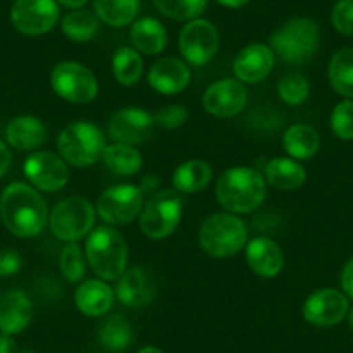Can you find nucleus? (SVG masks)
Instances as JSON below:
<instances>
[{
  "mask_svg": "<svg viewBox=\"0 0 353 353\" xmlns=\"http://www.w3.org/2000/svg\"><path fill=\"white\" fill-rule=\"evenodd\" d=\"M246 261L250 269L260 277H276L284 267V253L276 241L256 237L246 248Z\"/></svg>",
  "mask_w": 353,
  "mask_h": 353,
  "instance_id": "nucleus-21",
  "label": "nucleus"
},
{
  "mask_svg": "<svg viewBox=\"0 0 353 353\" xmlns=\"http://www.w3.org/2000/svg\"><path fill=\"white\" fill-rule=\"evenodd\" d=\"M88 0H59V4H63L64 8L70 9H80L87 4Z\"/></svg>",
  "mask_w": 353,
  "mask_h": 353,
  "instance_id": "nucleus-46",
  "label": "nucleus"
},
{
  "mask_svg": "<svg viewBox=\"0 0 353 353\" xmlns=\"http://www.w3.org/2000/svg\"><path fill=\"white\" fill-rule=\"evenodd\" d=\"M348 314V298L336 290H321L312 293L303 305L305 321L317 327L339 324Z\"/></svg>",
  "mask_w": 353,
  "mask_h": 353,
  "instance_id": "nucleus-14",
  "label": "nucleus"
},
{
  "mask_svg": "<svg viewBox=\"0 0 353 353\" xmlns=\"http://www.w3.org/2000/svg\"><path fill=\"white\" fill-rule=\"evenodd\" d=\"M331 128L343 141L353 139V101H343L332 110Z\"/></svg>",
  "mask_w": 353,
  "mask_h": 353,
  "instance_id": "nucleus-37",
  "label": "nucleus"
},
{
  "mask_svg": "<svg viewBox=\"0 0 353 353\" xmlns=\"http://www.w3.org/2000/svg\"><path fill=\"white\" fill-rule=\"evenodd\" d=\"M61 28L64 35L70 37L73 42H88L99 32V18L94 12L78 9L64 16Z\"/></svg>",
  "mask_w": 353,
  "mask_h": 353,
  "instance_id": "nucleus-32",
  "label": "nucleus"
},
{
  "mask_svg": "<svg viewBox=\"0 0 353 353\" xmlns=\"http://www.w3.org/2000/svg\"><path fill=\"white\" fill-rule=\"evenodd\" d=\"M277 92L281 99L290 106H300L308 99L310 94V81L300 73L284 74L277 85Z\"/></svg>",
  "mask_w": 353,
  "mask_h": 353,
  "instance_id": "nucleus-35",
  "label": "nucleus"
},
{
  "mask_svg": "<svg viewBox=\"0 0 353 353\" xmlns=\"http://www.w3.org/2000/svg\"><path fill=\"white\" fill-rule=\"evenodd\" d=\"M134 331L123 315H111L99 329V343L110 352H123L130 346Z\"/></svg>",
  "mask_w": 353,
  "mask_h": 353,
  "instance_id": "nucleus-30",
  "label": "nucleus"
},
{
  "mask_svg": "<svg viewBox=\"0 0 353 353\" xmlns=\"http://www.w3.org/2000/svg\"><path fill=\"white\" fill-rule=\"evenodd\" d=\"M248 92L237 80H220L210 85L203 96V106L216 118H232L244 110Z\"/></svg>",
  "mask_w": 353,
  "mask_h": 353,
  "instance_id": "nucleus-16",
  "label": "nucleus"
},
{
  "mask_svg": "<svg viewBox=\"0 0 353 353\" xmlns=\"http://www.w3.org/2000/svg\"><path fill=\"white\" fill-rule=\"evenodd\" d=\"M11 21L23 35H43L59 21V8L56 0H16Z\"/></svg>",
  "mask_w": 353,
  "mask_h": 353,
  "instance_id": "nucleus-12",
  "label": "nucleus"
},
{
  "mask_svg": "<svg viewBox=\"0 0 353 353\" xmlns=\"http://www.w3.org/2000/svg\"><path fill=\"white\" fill-rule=\"evenodd\" d=\"M182 216V198L172 189L158 191L144 203L141 212V230L151 239H165L176 229Z\"/></svg>",
  "mask_w": 353,
  "mask_h": 353,
  "instance_id": "nucleus-7",
  "label": "nucleus"
},
{
  "mask_svg": "<svg viewBox=\"0 0 353 353\" xmlns=\"http://www.w3.org/2000/svg\"><path fill=\"white\" fill-rule=\"evenodd\" d=\"M130 39L135 49L148 56H156L166 47V30L158 19L142 18L132 25Z\"/></svg>",
  "mask_w": 353,
  "mask_h": 353,
  "instance_id": "nucleus-25",
  "label": "nucleus"
},
{
  "mask_svg": "<svg viewBox=\"0 0 353 353\" xmlns=\"http://www.w3.org/2000/svg\"><path fill=\"white\" fill-rule=\"evenodd\" d=\"M21 269V256L12 250L0 251V277L14 276Z\"/></svg>",
  "mask_w": 353,
  "mask_h": 353,
  "instance_id": "nucleus-40",
  "label": "nucleus"
},
{
  "mask_svg": "<svg viewBox=\"0 0 353 353\" xmlns=\"http://www.w3.org/2000/svg\"><path fill=\"white\" fill-rule=\"evenodd\" d=\"M161 14L176 21H192L206 8L208 0H152Z\"/></svg>",
  "mask_w": 353,
  "mask_h": 353,
  "instance_id": "nucleus-34",
  "label": "nucleus"
},
{
  "mask_svg": "<svg viewBox=\"0 0 353 353\" xmlns=\"http://www.w3.org/2000/svg\"><path fill=\"white\" fill-rule=\"evenodd\" d=\"M185 121H188V110L184 106H176V104L163 108L154 114V125H159L166 130L181 128Z\"/></svg>",
  "mask_w": 353,
  "mask_h": 353,
  "instance_id": "nucleus-39",
  "label": "nucleus"
},
{
  "mask_svg": "<svg viewBox=\"0 0 353 353\" xmlns=\"http://www.w3.org/2000/svg\"><path fill=\"white\" fill-rule=\"evenodd\" d=\"M59 267L64 279L70 281V283H78V281L83 279L87 265H85L83 253H81L80 246L77 243H70L68 246L63 248L59 258Z\"/></svg>",
  "mask_w": 353,
  "mask_h": 353,
  "instance_id": "nucleus-36",
  "label": "nucleus"
},
{
  "mask_svg": "<svg viewBox=\"0 0 353 353\" xmlns=\"http://www.w3.org/2000/svg\"><path fill=\"white\" fill-rule=\"evenodd\" d=\"M148 80L156 92L172 96V94L182 92L188 87L191 81V71L184 61L175 59V57H165L152 64Z\"/></svg>",
  "mask_w": 353,
  "mask_h": 353,
  "instance_id": "nucleus-19",
  "label": "nucleus"
},
{
  "mask_svg": "<svg viewBox=\"0 0 353 353\" xmlns=\"http://www.w3.org/2000/svg\"><path fill=\"white\" fill-rule=\"evenodd\" d=\"M85 250L88 263L103 281H118L127 269V243L113 227H99L90 232Z\"/></svg>",
  "mask_w": 353,
  "mask_h": 353,
  "instance_id": "nucleus-3",
  "label": "nucleus"
},
{
  "mask_svg": "<svg viewBox=\"0 0 353 353\" xmlns=\"http://www.w3.org/2000/svg\"><path fill=\"white\" fill-rule=\"evenodd\" d=\"M265 181L279 191H294L305 184L307 172L294 159L274 158L265 166Z\"/></svg>",
  "mask_w": 353,
  "mask_h": 353,
  "instance_id": "nucleus-24",
  "label": "nucleus"
},
{
  "mask_svg": "<svg viewBox=\"0 0 353 353\" xmlns=\"http://www.w3.org/2000/svg\"><path fill=\"white\" fill-rule=\"evenodd\" d=\"M23 170H25L28 181L40 191H59L70 181V170H68L66 163L54 152H35L26 159Z\"/></svg>",
  "mask_w": 353,
  "mask_h": 353,
  "instance_id": "nucleus-13",
  "label": "nucleus"
},
{
  "mask_svg": "<svg viewBox=\"0 0 353 353\" xmlns=\"http://www.w3.org/2000/svg\"><path fill=\"white\" fill-rule=\"evenodd\" d=\"M0 353H18V346L11 334H0Z\"/></svg>",
  "mask_w": 353,
  "mask_h": 353,
  "instance_id": "nucleus-43",
  "label": "nucleus"
},
{
  "mask_svg": "<svg viewBox=\"0 0 353 353\" xmlns=\"http://www.w3.org/2000/svg\"><path fill=\"white\" fill-rule=\"evenodd\" d=\"M331 19L341 35L353 37V0H339L332 9Z\"/></svg>",
  "mask_w": 353,
  "mask_h": 353,
  "instance_id": "nucleus-38",
  "label": "nucleus"
},
{
  "mask_svg": "<svg viewBox=\"0 0 353 353\" xmlns=\"http://www.w3.org/2000/svg\"><path fill=\"white\" fill-rule=\"evenodd\" d=\"M274 68V52L269 46L251 43L237 54L234 61V73L244 83H258L269 77Z\"/></svg>",
  "mask_w": 353,
  "mask_h": 353,
  "instance_id": "nucleus-18",
  "label": "nucleus"
},
{
  "mask_svg": "<svg viewBox=\"0 0 353 353\" xmlns=\"http://www.w3.org/2000/svg\"><path fill=\"white\" fill-rule=\"evenodd\" d=\"M216 199L230 213H250L263 203L267 189L260 172L246 166L229 168L216 182Z\"/></svg>",
  "mask_w": 353,
  "mask_h": 353,
  "instance_id": "nucleus-2",
  "label": "nucleus"
},
{
  "mask_svg": "<svg viewBox=\"0 0 353 353\" xmlns=\"http://www.w3.org/2000/svg\"><path fill=\"white\" fill-rule=\"evenodd\" d=\"M96 212L85 198H68L52 210L49 216L54 236L66 243H77L94 227Z\"/></svg>",
  "mask_w": 353,
  "mask_h": 353,
  "instance_id": "nucleus-8",
  "label": "nucleus"
},
{
  "mask_svg": "<svg viewBox=\"0 0 353 353\" xmlns=\"http://www.w3.org/2000/svg\"><path fill=\"white\" fill-rule=\"evenodd\" d=\"M33 317V305L21 290H11L0 296V331L18 334L25 331Z\"/></svg>",
  "mask_w": 353,
  "mask_h": 353,
  "instance_id": "nucleus-20",
  "label": "nucleus"
},
{
  "mask_svg": "<svg viewBox=\"0 0 353 353\" xmlns=\"http://www.w3.org/2000/svg\"><path fill=\"white\" fill-rule=\"evenodd\" d=\"M114 293L103 279H90L74 291V305L87 317H101L113 307Z\"/></svg>",
  "mask_w": 353,
  "mask_h": 353,
  "instance_id": "nucleus-22",
  "label": "nucleus"
},
{
  "mask_svg": "<svg viewBox=\"0 0 353 353\" xmlns=\"http://www.w3.org/2000/svg\"><path fill=\"white\" fill-rule=\"evenodd\" d=\"M220 6H223V8H230V9H239L243 8V6H246L250 0H216Z\"/></svg>",
  "mask_w": 353,
  "mask_h": 353,
  "instance_id": "nucleus-45",
  "label": "nucleus"
},
{
  "mask_svg": "<svg viewBox=\"0 0 353 353\" xmlns=\"http://www.w3.org/2000/svg\"><path fill=\"white\" fill-rule=\"evenodd\" d=\"M11 161H12L11 151H9V148L4 144V142L0 141V179L8 173L9 166H11Z\"/></svg>",
  "mask_w": 353,
  "mask_h": 353,
  "instance_id": "nucleus-42",
  "label": "nucleus"
},
{
  "mask_svg": "<svg viewBox=\"0 0 353 353\" xmlns=\"http://www.w3.org/2000/svg\"><path fill=\"white\" fill-rule=\"evenodd\" d=\"M144 71V64H142V57L135 49L130 47H121L117 50L113 57V73L114 78L120 81L121 85H135L142 77Z\"/></svg>",
  "mask_w": 353,
  "mask_h": 353,
  "instance_id": "nucleus-33",
  "label": "nucleus"
},
{
  "mask_svg": "<svg viewBox=\"0 0 353 353\" xmlns=\"http://www.w3.org/2000/svg\"><path fill=\"white\" fill-rule=\"evenodd\" d=\"M341 288L346 296L353 300V258L345 265V269H343Z\"/></svg>",
  "mask_w": 353,
  "mask_h": 353,
  "instance_id": "nucleus-41",
  "label": "nucleus"
},
{
  "mask_svg": "<svg viewBox=\"0 0 353 353\" xmlns=\"http://www.w3.org/2000/svg\"><path fill=\"white\" fill-rule=\"evenodd\" d=\"M248 239V227L232 213H215L201 223L199 246L215 258H229L243 250Z\"/></svg>",
  "mask_w": 353,
  "mask_h": 353,
  "instance_id": "nucleus-5",
  "label": "nucleus"
},
{
  "mask_svg": "<svg viewBox=\"0 0 353 353\" xmlns=\"http://www.w3.org/2000/svg\"><path fill=\"white\" fill-rule=\"evenodd\" d=\"M139 353H163V352L159 348H156V346H145V348L139 350Z\"/></svg>",
  "mask_w": 353,
  "mask_h": 353,
  "instance_id": "nucleus-47",
  "label": "nucleus"
},
{
  "mask_svg": "<svg viewBox=\"0 0 353 353\" xmlns=\"http://www.w3.org/2000/svg\"><path fill=\"white\" fill-rule=\"evenodd\" d=\"M179 47L189 64L203 66V64L210 63L219 52V30L206 19H192L182 28L181 37H179Z\"/></svg>",
  "mask_w": 353,
  "mask_h": 353,
  "instance_id": "nucleus-11",
  "label": "nucleus"
},
{
  "mask_svg": "<svg viewBox=\"0 0 353 353\" xmlns=\"http://www.w3.org/2000/svg\"><path fill=\"white\" fill-rule=\"evenodd\" d=\"M321 42L317 23L308 18H294L281 26L272 37L270 46L277 56L290 64H303L314 57Z\"/></svg>",
  "mask_w": 353,
  "mask_h": 353,
  "instance_id": "nucleus-4",
  "label": "nucleus"
},
{
  "mask_svg": "<svg viewBox=\"0 0 353 353\" xmlns=\"http://www.w3.org/2000/svg\"><path fill=\"white\" fill-rule=\"evenodd\" d=\"M154 127V117L148 111L137 108L117 111L108 125V134L114 142L120 144H142L148 141Z\"/></svg>",
  "mask_w": 353,
  "mask_h": 353,
  "instance_id": "nucleus-15",
  "label": "nucleus"
},
{
  "mask_svg": "<svg viewBox=\"0 0 353 353\" xmlns=\"http://www.w3.org/2000/svg\"><path fill=\"white\" fill-rule=\"evenodd\" d=\"M114 296L130 308H142L151 303L156 296V281L151 276V272L144 267H130L125 269L121 277L118 279L117 291Z\"/></svg>",
  "mask_w": 353,
  "mask_h": 353,
  "instance_id": "nucleus-17",
  "label": "nucleus"
},
{
  "mask_svg": "<svg viewBox=\"0 0 353 353\" xmlns=\"http://www.w3.org/2000/svg\"><path fill=\"white\" fill-rule=\"evenodd\" d=\"M54 92L74 104H87L97 97V78L87 66L74 61L59 63L50 74Z\"/></svg>",
  "mask_w": 353,
  "mask_h": 353,
  "instance_id": "nucleus-9",
  "label": "nucleus"
},
{
  "mask_svg": "<svg viewBox=\"0 0 353 353\" xmlns=\"http://www.w3.org/2000/svg\"><path fill=\"white\" fill-rule=\"evenodd\" d=\"M213 176L212 166L203 159H191L182 163L173 172V188L181 192H199L210 184Z\"/></svg>",
  "mask_w": 353,
  "mask_h": 353,
  "instance_id": "nucleus-27",
  "label": "nucleus"
},
{
  "mask_svg": "<svg viewBox=\"0 0 353 353\" xmlns=\"http://www.w3.org/2000/svg\"><path fill=\"white\" fill-rule=\"evenodd\" d=\"M141 0H94L96 14L110 26L130 25L139 12Z\"/></svg>",
  "mask_w": 353,
  "mask_h": 353,
  "instance_id": "nucleus-29",
  "label": "nucleus"
},
{
  "mask_svg": "<svg viewBox=\"0 0 353 353\" xmlns=\"http://www.w3.org/2000/svg\"><path fill=\"white\" fill-rule=\"evenodd\" d=\"M283 145L294 159H310L321 148V137L310 125L296 123L288 128L283 137Z\"/></svg>",
  "mask_w": 353,
  "mask_h": 353,
  "instance_id": "nucleus-26",
  "label": "nucleus"
},
{
  "mask_svg": "<svg viewBox=\"0 0 353 353\" xmlns=\"http://www.w3.org/2000/svg\"><path fill=\"white\" fill-rule=\"evenodd\" d=\"M103 159L108 170L113 172L114 175L130 176L142 168L141 152L134 145L120 144V142L106 145L103 152Z\"/></svg>",
  "mask_w": 353,
  "mask_h": 353,
  "instance_id": "nucleus-28",
  "label": "nucleus"
},
{
  "mask_svg": "<svg viewBox=\"0 0 353 353\" xmlns=\"http://www.w3.org/2000/svg\"><path fill=\"white\" fill-rule=\"evenodd\" d=\"M49 137L47 127L42 120L30 114L14 118L9 121L6 128V139L9 144L19 151H30V149L40 148Z\"/></svg>",
  "mask_w": 353,
  "mask_h": 353,
  "instance_id": "nucleus-23",
  "label": "nucleus"
},
{
  "mask_svg": "<svg viewBox=\"0 0 353 353\" xmlns=\"http://www.w3.org/2000/svg\"><path fill=\"white\" fill-rule=\"evenodd\" d=\"M61 158L73 166H90L103 158L106 137L99 127L87 121H77L63 128L57 139Z\"/></svg>",
  "mask_w": 353,
  "mask_h": 353,
  "instance_id": "nucleus-6",
  "label": "nucleus"
},
{
  "mask_svg": "<svg viewBox=\"0 0 353 353\" xmlns=\"http://www.w3.org/2000/svg\"><path fill=\"white\" fill-rule=\"evenodd\" d=\"M329 81L341 96L353 99V49H343L332 56L329 64Z\"/></svg>",
  "mask_w": 353,
  "mask_h": 353,
  "instance_id": "nucleus-31",
  "label": "nucleus"
},
{
  "mask_svg": "<svg viewBox=\"0 0 353 353\" xmlns=\"http://www.w3.org/2000/svg\"><path fill=\"white\" fill-rule=\"evenodd\" d=\"M21 353H33V352H21Z\"/></svg>",
  "mask_w": 353,
  "mask_h": 353,
  "instance_id": "nucleus-49",
  "label": "nucleus"
},
{
  "mask_svg": "<svg viewBox=\"0 0 353 353\" xmlns=\"http://www.w3.org/2000/svg\"><path fill=\"white\" fill-rule=\"evenodd\" d=\"M0 216L9 232L18 237H33L43 230L49 212L39 191L23 182H14L0 198Z\"/></svg>",
  "mask_w": 353,
  "mask_h": 353,
  "instance_id": "nucleus-1",
  "label": "nucleus"
},
{
  "mask_svg": "<svg viewBox=\"0 0 353 353\" xmlns=\"http://www.w3.org/2000/svg\"><path fill=\"white\" fill-rule=\"evenodd\" d=\"M144 206V192L141 188L121 184L110 188L97 201V213L111 225H127L134 222Z\"/></svg>",
  "mask_w": 353,
  "mask_h": 353,
  "instance_id": "nucleus-10",
  "label": "nucleus"
},
{
  "mask_svg": "<svg viewBox=\"0 0 353 353\" xmlns=\"http://www.w3.org/2000/svg\"><path fill=\"white\" fill-rule=\"evenodd\" d=\"M139 188H141L142 192H151V194H154V192H158L159 179L156 175L148 176L145 181H142V184L139 185Z\"/></svg>",
  "mask_w": 353,
  "mask_h": 353,
  "instance_id": "nucleus-44",
  "label": "nucleus"
},
{
  "mask_svg": "<svg viewBox=\"0 0 353 353\" xmlns=\"http://www.w3.org/2000/svg\"><path fill=\"white\" fill-rule=\"evenodd\" d=\"M348 321H350V327L353 329V307H352V310H350V315H348Z\"/></svg>",
  "mask_w": 353,
  "mask_h": 353,
  "instance_id": "nucleus-48",
  "label": "nucleus"
}]
</instances>
